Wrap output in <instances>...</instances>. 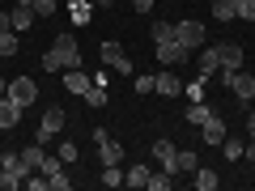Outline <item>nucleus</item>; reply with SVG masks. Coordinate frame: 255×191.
Here are the masks:
<instances>
[{
    "mask_svg": "<svg viewBox=\"0 0 255 191\" xmlns=\"http://www.w3.org/2000/svg\"><path fill=\"white\" fill-rule=\"evenodd\" d=\"M43 68L47 73H60V68H81V47L73 34H60L51 47L43 51Z\"/></svg>",
    "mask_w": 255,
    "mask_h": 191,
    "instance_id": "1",
    "label": "nucleus"
},
{
    "mask_svg": "<svg viewBox=\"0 0 255 191\" xmlns=\"http://www.w3.org/2000/svg\"><path fill=\"white\" fill-rule=\"evenodd\" d=\"M30 174H34V166H30L21 153H13V149H4V153H0V191L21 187Z\"/></svg>",
    "mask_w": 255,
    "mask_h": 191,
    "instance_id": "2",
    "label": "nucleus"
},
{
    "mask_svg": "<svg viewBox=\"0 0 255 191\" xmlns=\"http://www.w3.org/2000/svg\"><path fill=\"white\" fill-rule=\"evenodd\" d=\"M221 81H226V90L234 94L238 102H255V77L251 73H243V68H238V73H217Z\"/></svg>",
    "mask_w": 255,
    "mask_h": 191,
    "instance_id": "3",
    "label": "nucleus"
},
{
    "mask_svg": "<svg viewBox=\"0 0 255 191\" xmlns=\"http://www.w3.org/2000/svg\"><path fill=\"white\" fill-rule=\"evenodd\" d=\"M102 64H107L111 73H119V77H132V55L119 43H102Z\"/></svg>",
    "mask_w": 255,
    "mask_h": 191,
    "instance_id": "4",
    "label": "nucleus"
},
{
    "mask_svg": "<svg viewBox=\"0 0 255 191\" xmlns=\"http://www.w3.org/2000/svg\"><path fill=\"white\" fill-rule=\"evenodd\" d=\"M38 174H47L51 191H68V187H73V179H68V170H64V157H43Z\"/></svg>",
    "mask_w": 255,
    "mask_h": 191,
    "instance_id": "5",
    "label": "nucleus"
},
{
    "mask_svg": "<svg viewBox=\"0 0 255 191\" xmlns=\"http://www.w3.org/2000/svg\"><path fill=\"white\" fill-rule=\"evenodd\" d=\"M153 51H157V64H166V68H179V64L191 60V51L179 43V38H170V43H153Z\"/></svg>",
    "mask_w": 255,
    "mask_h": 191,
    "instance_id": "6",
    "label": "nucleus"
},
{
    "mask_svg": "<svg viewBox=\"0 0 255 191\" xmlns=\"http://www.w3.org/2000/svg\"><path fill=\"white\" fill-rule=\"evenodd\" d=\"M60 132H64V106H51V110H43V123H38L34 140H38V145H47V140H55Z\"/></svg>",
    "mask_w": 255,
    "mask_h": 191,
    "instance_id": "7",
    "label": "nucleus"
},
{
    "mask_svg": "<svg viewBox=\"0 0 255 191\" xmlns=\"http://www.w3.org/2000/svg\"><path fill=\"white\" fill-rule=\"evenodd\" d=\"M9 98L17 102V106H34L38 102V85L30 81V77H13L9 81Z\"/></svg>",
    "mask_w": 255,
    "mask_h": 191,
    "instance_id": "8",
    "label": "nucleus"
},
{
    "mask_svg": "<svg viewBox=\"0 0 255 191\" xmlns=\"http://www.w3.org/2000/svg\"><path fill=\"white\" fill-rule=\"evenodd\" d=\"M174 38H179L187 51H200V43H204V26H200V21H174Z\"/></svg>",
    "mask_w": 255,
    "mask_h": 191,
    "instance_id": "9",
    "label": "nucleus"
},
{
    "mask_svg": "<svg viewBox=\"0 0 255 191\" xmlns=\"http://www.w3.org/2000/svg\"><path fill=\"white\" fill-rule=\"evenodd\" d=\"M226 136H230L226 119H221L217 110H213V115H209V119L200 123V140H204V145H217V149H221V140H226Z\"/></svg>",
    "mask_w": 255,
    "mask_h": 191,
    "instance_id": "10",
    "label": "nucleus"
},
{
    "mask_svg": "<svg viewBox=\"0 0 255 191\" xmlns=\"http://www.w3.org/2000/svg\"><path fill=\"white\" fill-rule=\"evenodd\" d=\"M217 47V64H221V73H238V68H243V47L238 43H213Z\"/></svg>",
    "mask_w": 255,
    "mask_h": 191,
    "instance_id": "11",
    "label": "nucleus"
},
{
    "mask_svg": "<svg viewBox=\"0 0 255 191\" xmlns=\"http://www.w3.org/2000/svg\"><path fill=\"white\" fill-rule=\"evenodd\" d=\"M196 73L200 77H217L221 73V64H217V47H200V51H196Z\"/></svg>",
    "mask_w": 255,
    "mask_h": 191,
    "instance_id": "12",
    "label": "nucleus"
},
{
    "mask_svg": "<svg viewBox=\"0 0 255 191\" xmlns=\"http://www.w3.org/2000/svg\"><path fill=\"white\" fill-rule=\"evenodd\" d=\"M149 149H153V157H157V162H162V170H170L174 174V162H179V149H174V140H153V145H149Z\"/></svg>",
    "mask_w": 255,
    "mask_h": 191,
    "instance_id": "13",
    "label": "nucleus"
},
{
    "mask_svg": "<svg viewBox=\"0 0 255 191\" xmlns=\"http://www.w3.org/2000/svg\"><path fill=\"white\" fill-rule=\"evenodd\" d=\"M21 110H26V106H17V102H13L9 94H4V98H0V132L17 127V123H21Z\"/></svg>",
    "mask_w": 255,
    "mask_h": 191,
    "instance_id": "14",
    "label": "nucleus"
},
{
    "mask_svg": "<svg viewBox=\"0 0 255 191\" xmlns=\"http://www.w3.org/2000/svg\"><path fill=\"white\" fill-rule=\"evenodd\" d=\"M90 77H85L81 73V68H64V90H68V94H77V98H85V90H90Z\"/></svg>",
    "mask_w": 255,
    "mask_h": 191,
    "instance_id": "15",
    "label": "nucleus"
},
{
    "mask_svg": "<svg viewBox=\"0 0 255 191\" xmlns=\"http://www.w3.org/2000/svg\"><path fill=\"white\" fill-rule=\"evenodd\" d=\"M153 94H162V98H179L183 81H179V77H170V73H157L153 77Z\"/></svg>",
    "mask_w": 255,
    "mask_h": 191,
    "instance_id": "16",
    "label": "nucleus"
},
{
    "mask_svg": "<svg viewBox=\"0 0 255 191\" xmlns=\"http://www.w3.org/2000/svg\"><path fill=\"white\" fill-rule=\"evenodd\" d=\"M9 17H13V30H17V34H26V30L38 21V13L26 9V4H17V9H9Z\"/></svg>",
    "mask_w": 255,
    "mask_h": 191,
    "instance_id": "17",
    "label": "nucleus"
},
{
    "mask_svg": "<svg viewBox=\"0 0 255 191\" xmlns=\"http://www.w3.org/2000/svg\"><path fill=\"white\" fill-rule=\"evenodd\" d=\"M149 174H153V170H149L145 162H136V166H128L124 183H128V187H132V191H136V187H149Z\"/></svg>",
    "mask_w": 255,
    "mask_h": 191,
    "instance_id": "18",
    "label": "nucleus"
},
{
    "mask_svg": "<svg viewBox=\"0 0 255 191\" xmlns=\"http://www.w3.org/2000/svg\"><path fill=\"white\" fill-rule=\"evenodd\" d=\"M196 191H217L221 187V179H217V170H209V166H196Z\"/></svg>",
    "mask_w": 255,
    "mask_h": 191,
    "instance_id": "19",
    "label": "nucleus"
},
{
    "mask_svg": "<svg viewBox=\"0 0 255 191\" xmlns=\"http://www.w3.org/2000/svg\"><path fill=\"white\" fill-rule=\"evenodd\" d=\"M209 115H213V106H209V102H191V106L183 110V119H187L191 127H200V123H204Z\"/></svg>",
    "mask_w": 255,
    "mask_h": 191,
    "instance_id": "20",
    "label": "nucleus"
},
{
    "mask_svg": "<svg viewBox=\"0 0 255 191\" xmlns=\"http://www.w3.org/2000/svg\"><path fill=\"white\" fill-rule=\"evenodd\" d=\"M200 166V153H191V149H179V162H174V174H196Z\"/></svg>",
    "mask_w": 255,
    "mask_h": 191,
    "instance_id": "21",
    "label": "nucleus"
},
{
    "mask_svg": "<svg viewBox=\"0 0 255 191\" xmlns=\"http://www.w3.org/2000/svg\"><path fill=\"white\" fill-rule=\"evenodd\" d=\"M64 9L73 13V21H77V26H90V17H94V13H90V4H85V0H68Z\"/></svg>",
    "mask_w": 255,
    "mask_h": 191,
    "instance_id": "22",
    "label": "nucleus"
},
{
    "mask_svg": "<svg viewBox=\"0 0 255 191\" xmlns=\"http://www.w3.org/2000/svg\"><path fill=\"white\" fill-rule=\"evenodd\" d=\"M17 47H21L17 30H4V34H0V55H17Z\"/></svg>",
    "mask_w": 255,
    "mask_h": 191,
    "instance_id": "23",
    "label": "nucleus"
},
{
    "mask_svg": "<svg viewBox=\"0 0 255 191\" xmlns=\"http://www.w3.org/2000/svg\"><path fill=\"white\" fill-rule=\"evenodd\" d=\"M102 187H124V166H102Z\"/></svg>",
    "mask_w": 255,
    "mask_h": 191,
    "instance_id": "24",
    "label": "nucleus"
},
{
    "mask_svg": "<svg viewBox=\"0 0 255 191\" xmlns=\"http://www.w3.org/2000/svg\"><path fill=\"white\" fill-rule=\"evenodd\" d=\"M85 106H107V85H90V90H85Z\"/></svg>",
    "mask_w": 255,
    "mask_h": 191,
    "instance_id": "25",
    "label": "nucleus"
},
{
    "mask_svg": "<svg viewBox=\"0 0 255 191\" xmlns=\"http://www.w3.org/2000/svg\"><path fill=\"white\" fill-rule=\"evenodd\" d=\"M204 81H209V77H196V81H187V85H183V94H187L191 102H204Z\"/></svg>",
    "mask_w": 255,
    "mask_h": 191,
    "instance_id": "26",
    "label": "nucleus"
},
{
    "mask_svg": "<svg viewBox=\"0 0 255 191\" xmlns=\"http://www.w3.org/2000/svg\"><path fill=\"white\" fill-rule=\"evenodd\" d=\"M234 17L238 21H255V0H234Z\"/></svg>",
    "mask_w": 255,
    "mask_h": 191,
    "instance_id": "27",
    "label": "nucleus"
},
{
    "mask_svg": "<svg viewBox=\"0 0 255 191\" xmlns=\"http://www.w3.org/2000/svg\"><path fill=\"white\" fill-rule=\"evenodd\" d=\"M174 38V21H153V43H170Z\"/></svg>",
    "mask_w": 255,
    "mask_h": 191,
    "instance_id": "28",
    "label": "nucleus"
},
{
    "mask_svg": "<svg viewBox=\"0 0 255 191\" xmlns=\"http://www.w3.org/2000/svg\"><path fill=\"white\" fill-rule=\"evenodd\" d=\"M170 183H174V174H170V170H162V174H149V191H170Z\"/></svg>",
    "mask_w": 255,
    "mask_h": 191,
    "instance_id": "29",
    "label": "nucleus"
},
{
    "mask_svg": "<svg viewBox=\"0 0 255 191\" xmlns=\"http://www.w3.org/2000/svg\"><path fill=\"white\" fill-rule=\"evenodd\" d=\"M21 157H26V162H30V166H34V170H38L47 153H43V145H38V140H34V145H26V149H21Z\"/></svg>",
    "mask_w": 255,
    "mask_h": 191,
    "instance_id": "30",
    "label": "nucleus"
},
{
    "mask_svg": "<svg viewBox=\"0 0 255 191\" xmlns=\"http://www.w3.org/2000/svg\"><path fill=\"white\" fill-rule=\"evenodd\" d=\"M213 17L230 21V17H234V0H213Z\"/></svg>",
    "mask_w": 255,
    "mask_h": 191,
    "instance_id": "31",
    "label": "nucleus"
},
{
    "mask_svg": "<svg viewBox=\"0 0 255 191\" xmlns=\"http://www.w3.org/2000/svg\"><path fill=\"white\" fill-rule=\"evenodd\" d=\"M221 157H226V162H238V157H243V145H238V140H221Z\"/></svg>",
    "mask_w": 255,
    "mask_h": 191,
    "instance_id": "32",
    "label": "nucleus"
},
{
    "mask_svg": "<svg viewBox=\"0 0 255 191\" xmlns=\"http://www.w3.org/2000/svg\"><path fill=\"white\" fill-rule=\"evenodd\" d=\"M34 13L38 17H51V13H60V4L55 0H34Z\"/></svg>",
    "mask_w": 255,
    "mask_h": 191,
    "instance_id": "33",
    "label": "nucleus"
},
{
    "mask_svg": "<svg viewBox=\"0 0 255 191\" xmlns=\"http://www.w3.org/2000/svg\"><path fill=\"white\" fill-rule=\"evenodd\" d=\"M26 191H51V183H47V174H43V179H34V174H30V179H26Z\"/></svg>",
    "mask_w": 255,
    "mask_h": 191,
    "instance_id": "34",
    "label": "nucleus"
},
{
    "mask_svg": "<svg viewBox=\"0 0 255 191\" xmlns=\"http://www.w3.org/2000/svg\"><path fill=\"white\" fill-rule=\"evenodd\" d=\"M132 90H136V94H153V77H136Z\"/></svg>",
    "mask_w": 255,
    "mask_h": 191,
    "instance_id": "35",
    "label": "nucleus"
},
{
    "mask_svg": "<svg viewBox=\"0 0 255 191\" xmlns=\"http://www.w3.org/2000/svg\"><path fill=\"white\" fill-rule=\"evenodd\" d=\"M60 157H64V162H77V145H68V140H64V145H60Z\"/></svg>",
    "mask_w": 255,
    "mask_h": 191,
    "instance_id": "36",
    "label": "nucleus"
},
{
    "mask_svg": "<svg viewBox=\"0 0 255 191\" xmlns=\"http://www.w3.org/2000/svg\"><path fill=\"white\" fill-rule=\"evenodd\" d=\"M153 4H157V0H132V9H136V13H153Z\"/></svg>",
    "mask_w": 255,
    "mask_h": 191,
    "instance_id": "37",
    "label": "nucleus"
},
{
    "mask_svg": "<svg viewBox=\"0 0 255 191\" xmlns=\"http://www.w3.org/2000/svg\"><path fill=\"white\" fill-rule=\"evenodd\" d=\"M4 30H13V17H9V9H0V34Z\"/></svg>",
    "mask_w": 255,
    "mask_h": 191,
    "instance_id": "38",
    "label": "nucleus"
},
{
    "mask_svg": "<svg viewBox=\"0 0 255 191\" xmlns=\"http://www.w3.org/2000/svg\"><path fill=\"white\" fill-rule=\"evenodd\" d=\"M247 136H251V140H255V106H251V110H247Z\"/></svg>",
    "mask_w": 255,
    "mask_h": 191,
    "instance_id": "39",
    "label": "nucleus"
},
{
    "mask_svg": "<svg viewBox=\"0 0 255 191\" xmlns=\"http://www.w3.org/2000/svg\"><path fill=\"white\" fill-rule=\"evenodd\" d=\"M243 157H247V162L255 166V140H251V145H243Z\"/></svg>",
    "mask_w": 255,
    "mask_h": 191,
    "instance_id": "40",
    "label": "nucleus"
},
{
    "mask_svg": "<svg viewBox=\"0 0 255 191\" xmlns=\"http://www.w3.org/2000/svg\"><path fill=\"white\" fill-rule=\"evenodd\" d=\"M4 94H9V81H4V77H0V98H4Z\"/></svg>",
    "mask_w": 255,
    "mask_h": 191,
    "instance_id": "41",
    "label": "nucleus"
},
{
    "mask_svg": "<svg viewBox=\"0 0 255 191\" xmlns=\"http://www.w3.org/2000/svg\"><path fill=\"white\" fill-rule=\"evenodd\" d=\"M55 4H68V0H55Z\"/></svg>",
    "mask_w": 255,
    "mask_h": 191,
    "instance_id": "42",
    "label": "nucleus"
},
{
    "mask_svg": "<svg viewBox=\"0 0 255 191\" xmlns=\"http://www.w3.org/2000/svg\"><path fill=\"white\" fill-rule=\"evenodd\" d=\"M98 4H111V0H98Z\"/></svg>",
    "mask_w": 255,
    "mask_h": 191,
    "instance_id": "43",
    "label": "nucleus"
}]
</instances>
